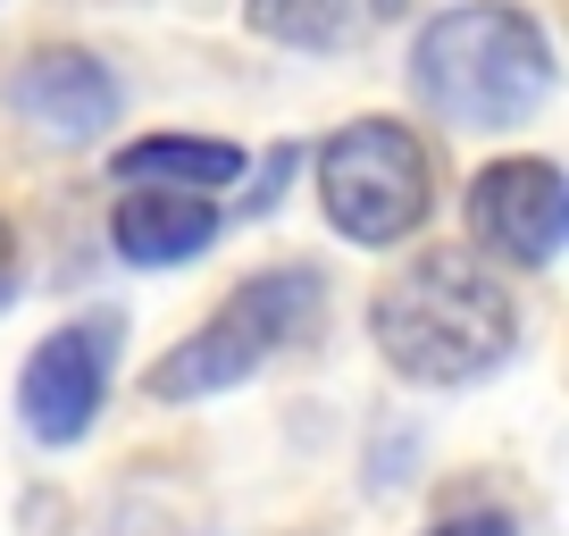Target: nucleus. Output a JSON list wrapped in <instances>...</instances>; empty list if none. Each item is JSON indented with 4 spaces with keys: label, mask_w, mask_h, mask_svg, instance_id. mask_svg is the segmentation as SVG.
Here are the masks:
<instances>
[{
    "label": "nucleus",
    "mask_w": 569,
    "mask_h": 536,
    "mask_svg": "<svg viewBox=\"0 0 569 536\" xmlns=\"http://www.w3.org/2000/svg\"><path fill=\"white\" fill-rule=\"evenodd\" d=\"M369 336L386 369L410 386H478L511 360L519 302L502 286V268H486L478 251H427L377 286Z\"/></svg>",
    "instance_id": "obj_1"
},
{
    "label": "nucleus",
    "mask_w": 569,
    "mask_h": 536,
    "mask_svg": "<svg viewBox=\"0 0 569 536\" xmlns=\"http://www.w3.org/2000/svg\"><path fill=\"white\" fill-rule=\"evenodd\" d=\"M410 85H419V101L445 126L502 135V126H528L552 101V42L511 0L445 9L419 34V51H410Z\"/></svg>",
    "instance_id": "obj_2"
},
{
    "label": "nucleus",
    "mask_w": 569,
    "mask_h": 536,
    "mask_svg": "<svg viewBox=\"0 0 569 536\" xmlns=\"http://www.w3.org/2000/svg\"><path fill=\"white\" fill-rule=\"evenodd\" d=\"M319 302H327L319 268H260V277H243V286L177 344V353L151 360L142 394H151V403H210V394L243 386V377H260L284 344H302L310 327H319Z\"/></svg>",
    "instance_id": "obj_3"
},
{
    "label": "nucleus",
    "mask_w": 569,
    "mask_h": 536,
    "mask_svg": "<svg viewBox=\"0 0 569 536\" xmlns=\"http://www.w3.org/2000/svg\"><path fill=\"white\" fill-rule=\"evenodd\" d=\"M319 210L343 244L386 251L427 227L436 210V160L402 118H352L319 143Z\"/></svg>",
    "instance_id": "obj_4"
},
{
    "label": "nucleus",
    "mask_w": 569,
    "mask_h": 536,
    "mask_svg": "<svg viewBox=\"0 0 569 536\" xmlns=\"http://www.w3.org/2000/svg\"><path fill=\"white\" fill-rule=\"evenodd\" d=\"M109 369H118V319H76L42 336L18 369V419L34 445H76L92 436L109 403Z\"/></svg>",
    "instance_id": "obj_5"
},
{
    "label": "nucleus",
    "mask_w": 569,
    "mask_h": 536,
    "mask_svg": "<svg viewBox=\"0 0 569 536\" xmlns=\"http://www.w3.org/2000/svg\"><path fill=\"white\" fill-rule=\"evenodd\" d=\"M469 235L502 268H552L569 235V177L552 160H495L469 185Z\"/></svg>",
    "instance_id": "obj_6"
},
{
    "label": "nucleus",
    "mask_w": 569,
    "mask_h": 536,
    "mask_svg": "<svg viewBox=\"0 0 569 536\" xmlns=\"http://www.w3.org/2000/svg\"><path fill=\"white\" fill-rule=\"evenodd\" d=\"M118 101H126L118 76L92 51H68V42H59V51H26L18 68H9V109L59 151L101 143L109 126H118Z\"/></svg>",
    "instance_id": "obj_7"
},
{
    "label": "nucleus",
    "mask_w": 569,
    "mask_h": 536,
    "mask_svg": "<svg viewBox=\"0 0 569 536\" xmlns=\"http://www.w3.org/2000/svg\"><path fill=\"white\" fill-rule=\"evenodd\" d=\"M109 244L134 268H184L218 244L210 193H177V185H126V201L109 210Z\"/></svg>",
    "instance_id": "obj_8"
},
{
    "label": "nucleus",
    "mask_w": 569,
    "mask_h": 536,
    "mask_svg": "<svg viewBox=\"0 0 569 536\" xmlns=\"http://www.w3.org/2000/svg\"><path fill=\"white\" fill-rule=\"evenodd\" d=\"M118 185H177V193H218V185H243V143H218V135H142L126 143Z\"/></svg>",
    "instance_id": "obj_9"
},
{
    "label": "nucleus",
    "mask_w": 569,
    "mask_h": 536,
    "mask_svg": "<svg viewBox=\"0 0 569 536\" xmlns=\"http://www.w3.org/2000/svg\"><path fill=\"white\" fill-rule=\"evenodd\" d=\"M393 18L402 0H251V26L284 51H352Z\"/></svg>",
    "instance_id": "obj_10"
},
{
    "label": "nucleus",
    "mask_w": 569,
    "mask_h": 536,
    "mask_svg": "<svg viewBox=\"0 0 569 536\" xmlns=\"http://www.w3.org/2000/svg\"><path fill=\"white\" fill-rule=\"evenodd\" d=\"M427 536H519L502 512H461V519H445V528H427Z\"/></svg>",
    "instance_id": "obj_11"
},
{
    "label": "nucleus",
    "mask_w": 569,
    "mask_h": 536,
    "mask_svg": "<svg viewBox=\"0 0 569 536\" xmlns=\"http://www.w3.org/2000/svg\"><path fill=\"white\" fill-rule=\"evenodd\" d=\"M18 302V235H9V218H0V310Z\"/></svg>",
    "instance_id": "obj_12"
}]
</instances>
